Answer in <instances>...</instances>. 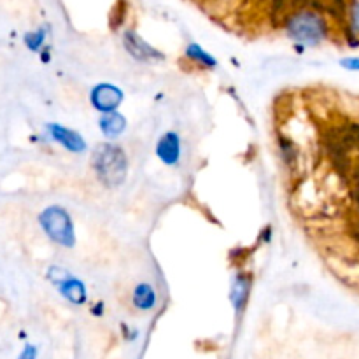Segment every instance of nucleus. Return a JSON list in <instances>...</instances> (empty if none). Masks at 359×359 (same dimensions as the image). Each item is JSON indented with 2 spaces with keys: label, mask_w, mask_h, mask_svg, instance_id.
Returning a JSON list of instances; mask_svg holds the SVG:
<instances>
[{
  "label": "nucleus",
  "mask_w": 359,
  "mask_h": 359,
  "mask_svg": "<svg viewBox=\"0 0 359 359\" xmlns=\"http://www.w3.org/2000/svg\"><path fill=\"white\" fill-rule=\"evenodd\" d=\"M93 170L98 181L107 188L121 186L128 172V160L125 151L116 144H100L93 153Z\"/></svg>",
  "instance_id": "nucleus-1"
},
{
  "label": "nucleus",
  "mask_w": 359,
  "mask_h": 359,
  "mask_svg": "<svg viewBox=\"0 0 359 359\" xmlns=\"http://www.w3.org/2000/svg\"><path fill=\"white\" fill-rule=\"evenodd\" d=\"M39 223L53 242L63 245V248H74L76 231H74L72 217L63 207L53 205L44 209L39 216Z\"/></svg>",
  "instance_id": "nucleus-2"
},
{
  "label": "nucleus",
  "mask_w": 359,
  "mask_h": 359,
  "mask_svg": "<svg viewBox=\"0 0 359 359\" xmlns=\"http://www.w3.org/2000/svg\"><path fill=\"white\" fill-rule=\"evenodd\" d=\"M287 32L294 41L314 46L326 37V23L312 11H300L287 20Z\"/></svg>",
  "instance_id": "nucleus-3"
},
{
  "label": "nucleus",
  "mask_w": 359,
  "mask_h": 359,
  "mask_svg": "<svg viewBox=\"0 0 359 359\" xmlns=\"http://www.w3.org/2000/svg\"><path fill=\"white\" fill-rule=\"evenodd\" d=\"M90 100L91 105L98 112H102V114H111V112H116V109L121 105L123 91L118 86H114V84L102 83L91 90Z\"/></svg>",
  "instance_id": "nucleus-4"
},
{
  "label": "nucleus",
  "mask_w": 359,
  "mask_h": 359,
  "mask_svg": "<svg viewBox=\"0 0 359 359\" xmlns=\"http://www.w3.org/2000/svg\"><path fill=\"white\" fill-rule=\"evenodd\" d=\"M123 44H125L126 51L133 56L139 62H160L165 56L161 55L158 49H154L153 46L147 44L142 37L135 34L132 30H126L123 35Z\"/></svg>",
  "instance_id": "nucleus-5"
},
{
  "label": "nucleus",
  "mask_w": 359,
  "mask_h": 359,
  "mask_svg": "<svg viewBox=\"0 0 359 359\" xmlns=\"http://www.w3.org/2000/svg\"><path fill=\"white\" fill-rule=\"evenodd\" d=\"M156 156L168 167H174L181 160V139L175 132H167L160 137L156 144Z\"/></svg>",
  "instance_id": "nucleus-6"
},
{
  "label": "nucleus",
  "mask_w": 359,
  "mask_h": 359,
  "mask_svg": "<svg viewBox=\"0 0 359 359\" xmlns=\"http://www.w3.org/2000/svg\"><path fill=\"white\" fill-rule=\"evenodd\" d=\"M48 130L51 139L58 142L60 146L65 147V149H69L70 153H83L86 149V142L83 140V137L77 132H74V130L65 128V126L58 125V123H49Z\"/></svg>",
  "instance_id": "nucleus-7"
},
{
  "label": "nucleus",
  "mask_w": 359,
  "mask_h": 359,
  "mask_svg": "<svg viewBox=\"0 0 359 359\" xmlns=\"http://www.w3.org/2000/svg\"><path fill=\"white\" fill-rule=\"evenodd\" d=\"M60 294L74 305H83L86 302V286L77 277L69 276L63 283L58 284Z\"/></svg>",
  "instance_id": "nucleus-8"
},
{
  "label": "nucleus",
  "mask_w": 359,
  "mask_h": 359,
  "mask_svg": "<svg viewBox=\"0 0 359 359\" xmlns=\"http://www.w3.org/2000/svg\"><path fill=\"white\" fill-rule=\"evenodd\" d=\"M249 290H251V280L244 273H238L231 284V302H233L235 311L241 312L249 300Z\"/></svg>",
  "instance_id": "nucleus-9"
},
{
  "label": "nucleus",
  "mask_w": 359,
  "mask_h": 359,
  "mask_svg": "<svg viewBox=\"0 0 359 359\" xmlns=\"http://www.w3.org/2000/svg\"><path fill=\"white\" fill-rule=\"evenodd\" d=\"M133 307L139 309V311H151V309L156 307V291L151 284L142 283L133 290Z\"/></svg>",
  "instance_id": "nucleus-10"
},
{
  "label": "nucleus",
  "mask_w": 359,
  "mask_h": 359,
  "mask_svg": "<svg viewBox=\"0 0 359 359\" xmlns=\"http://www.w3.org/2000/svg\"><path fill=\"white\" fill-rule=\"evenodd\" d=\"M98 125H100L102 133H104L105 137H109V139H114V137L121 135V133L125 132L126 119L123 118L119 112H111V114H102Z\"/></svg>",
  "instance_id": "nucleus-11"
},
{
  "label": "nucleus",
  "mask_w": 359,
  "mask_h": 359,
  "mask_svg": "<svg viewBox=\"0 0 359 359\" xmlns=\"http://www.w3.org/2000/svg\"><path fill=\"white\" fill-rule=\"evenodd\" d=\"M186 56L189 60H193L195 63H200L202 67H207V69H212V67L217 65L216 58L212 55H209L207 51H203L198 44H189L186 48Z\"/></svg>",
  "instance_id": "nucleus-12"
},
{
  "label": "nucleus",
  "mask_w": 359,
  "mask_h": 359,
  "mask_svg": "<svg viewBox=\"0 0 359 359\" xmlns=\"http://www.w3.org/2000/svg\"><path fill=\"white\" fill-rule=\"evenodd\" d=\"M279 149H280V156L283 160L286 161L287 165H294L297 161V149H294V144L291 140H287L286 137H280L279 139Z\"/></svg>",
  "instance_id": "nucleus-13"
},
{
  "label": "nucleus",
  "mask_w": 359,
  "mask_h": 359,
  "mask_svg": "<svg viewBox=\"0 0 359 359\" xmlns=\"http://www.w3.org/2000/svg\"><path fill=\"white\" fill-rule=\"evenodd\" d=\"M42 42H44V32L42 30L32 32V34L25 35V44H27L28 49H32V51H39Z\"/></svg>",
  "instance_id": "nucleus-14"
},
{
  "label": "nucleus",
  "mask_w": 359,
  "mask_h": 359,
  "mask_svg": "<svg viewBox=\"0 0 359 359\" xmlns=\"http://www.w3.org/2000/svg\"><path fill=\"white\" fill-rule=\"evenodd\" d=\"M125 11H126V4L123 2V0H119V2L116 4L114 9H112V14H111L112 28H118V25L121 23V20L125 18Z\"/></svg>",
  "instance_id": "nucleus-15"
},
{
  "label": "nucleus",
  "mask_w": 359,
  "mask_h": 359,
  "mask_svg": "<svg viewBox=\"0 0 359 359\" xmlns=\"http://www.w3.org/2000/svg\"><path fill=\"white\" fill-rule=\"evenodd\" d=\"M351 28L356 35H359V2H356L351 9Z\"/></svg>",
  "instance_id": "nucleus-16"
},
{
  "label": "nucleus",
  "mask_w": 359,
  "mask_h": 359,
  "mask_svg": "<svg viewBox=\"0 0 359 359\" xmlns=\"http://www.w3.org/2000/svg\"><path fill=\"white\" fill-rule=\"evenodd\" d=\"M20 359H37V349L34 346H27L21 353Z\"/></svg>",
  "instance_id": "nucleus-17"
},
{
  "label": "nucleus",
  "mask_w": 359,
  "mask_h": 359,
  "mask_svg": "<svg viewBox=\"0 0 359 359\" xmlns=\"http://www.w3.org/2000/svg\"><path fill=\"white\" fill-rule=\"evenodd\" d=\"M284 2H286V0H273V14H276L277 11H280V9H283Z\"/></svg>",
  "instance_id": "nucleus-18"
}]
</instances>
